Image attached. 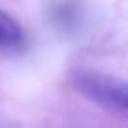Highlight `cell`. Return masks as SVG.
I'll list each match as a JSON object with an SVG mask.
<instances>
[{"mask_svg":"<svg viewBox=\"0 0 128 128\" xmlns=\"http://www.w3.org/2000/svg\"><path fill=\"white\" fill-rule=\"evenodd\" d=\"M70 85L88 102L128 122V81L96 70H76Z\"/></svg>","mask_w":128,"mask_h":128,"instance_id":"obj_1","label":"cell"},{"mask_svg":"<svg viewBox=\"0 0 128 128\" xmlns=\"http://www.w3.org/2000/svg\"><path fill=\"white\" fill-rule=\"evenodd\" d=\"M24 45L23 26L10 13L0 10V49H19Z\"/></svg>","mask_w":128,"mask_h":128,"instance_id":"obj_2","label":"cell"}]
</instances>
